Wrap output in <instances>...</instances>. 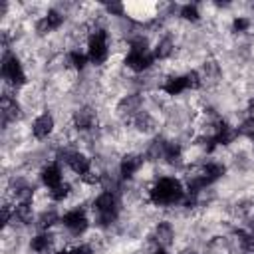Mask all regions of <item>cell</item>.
I'll return each mask as SVG.
<instances>
[{
    "instance_id": "cell-3",
    "label": "cell",
    "mask_w": 254,
    "mask_h": 254,
    "mask_svg": "<svg viewBox=\"0 0 254 254\" xmlns=\"http://www.w3.org/2000/svg\"><path fill=\"white\" fill-rule=\"evenodd\" d=\"M85 46H87L85 54H87L91 65H103V64L109 60L111 48H109V34H107L105 28L89 30Z\"/></svg>"
},
{
    "instance_id": "cell-12",
    "label": "cell",
    "mask_w": 254,
    "mask_h": 254,
    "mask_svg": "<svg viewBox=\"0 0 254 254\" xmlns=\"http://www.w3.org/2000/svg\"><path fill=\"white\" fill-rule=\"evenodd\" d=\"M117 115L125 117L127 121H131L139 111H143V95L139 91L135 93H127L117 101Z\"/></svg>"
},
{
    "instance_id": "cell-5",
    "label": "cell",
    "mask_w": 254,
    "mask_h": 254,
    "mask_svg": "<svg viewBox=\"0 0 254 254\" xmlns=\"http://www.w3.org/2000/svg\"><path fill=\"white\" fill-rule=\"evenodd\" d=\"M89 216H87V210L81 208V206H73L69 210H65L62 214V226L71 234V236H83L89 228Z\"/></svg>"
},
{
    "instance_id": "cell-2",
    "label": "cell",
    "mask_w": 254,
    "mask_h": 254,
    "mask_svg": "<svg viewBox=\"0 0 254 254\" xmlns=\"http://www.w3.org/2000/svg\"><path fill=\"white\" fill-rule=\"evenodd\" d=\"M91 210H93L95 226H99V228H109V226L115 224L117 218H119V210H121L119 194L113 192V190H101V192L93 198Z\"/></svg>"
},
{
    "instance_id": "cell-7",
    "label": "cell",
    "mask_w": 254,
    "mask_h": 254,
    "mask_svg": "<svg viewBox=\"0 0 254 254\" xmlns=\"http://www.w3.org/2000/svg\"><path fill=\"white\" fill-rule=\"evenodd\" d=\"M64 22H65L64 12H60L58 8H48V12L36 20L34 30H36L38 36H48V34L60 30L64 26Z\"/></svg>"
},
{
    "instance_id": "cell-1",
    "label": "cell",
    "mask_w": 254,
    "mask_h": 254,
    "mask_svg": "<svg viewBox=\"0 0 254 254\" xmlns=\"http://www.w3.org/2000/svg\"><path fill=\"white\" fill-rule=\"evenodd\" d=\"M185 183L177 177H159L147 190V200L157 208L181 206L185 198Z\"/></svg>"
},
{
    "instance_id": "cell-8",
    "label": "cell",
    "mask_w": 254,
    "mask_h": 254,
    "mask_svg": "<svg viewBox=\"0 0 254 254\" xmlns=\"http://www.w3.org/2000/svg\"><path fill=\"white\" fill-rule=\"evenodd\" d=\"M56 131V119L50 111H42L34 117V121L30 123V133L36 141H46L54 135Z\"/></svg>"
},
{
    "instance_id": "cell-22",
    "label": "cell",
    "mask_w": 254,
    "mask_h": 254,
    "mask_svg": "<svg viewBox=\"0 0 254 254\" xmlns=\"http://www.w3.org/2000/svg\"><path fill=\"white\" fill-rule=\"evenodd\" d=\"M236 131H238L240 137L254 139V117H244V119L236 125Z\"/></svg>"
},
{
    "instance_id": "cell-24",
    "label": "cell",
    "mask_w": 254,
    "mask_h": 254,
    "mask_svg": "<svg viewBox=\"0 0 254 254\" xmlns=\"http://www.w3.org/2000/svg\"><path fill=\"white\" fill-rule=\"evenodd\" d=\"M252 147H254V139H252Z\"/></svg>"
},
{
    "instance_id": "cell-20",
    "label": "cell",
    "mask_w": 254,
    "mask_h": 254,
    "mask_svg": "<svg viewBox=\"0 0 254 254\" xmlns=\"http://www.w3.org/2000/svg\"><path fill=\"white\" fill-rule=\"evenodd\" d=\"M71 194H73V187H71L69 183H64V185H60V187L54 189V190H48V196H50V200H54V202H64V200H67Z\"/></svg>"
},
{
    "instance_id": "cell-11",
    "label": "cell",
    "mask_w": 254,
    "mask_h": 254,
    "mask_svg": "<svg viewBox=\"0 0 254 254\" xmlns=\"http://www.w3.org/2000/svg\"><path fill=\"white\" fill-rule=\"evenodd\" d=\"M95 125H97V113H95L93 107L83 105V107H79V109L73 111V115H71V127L75 131L89 133V131L95 129Z\"/></svg>"
},
{
    "instance_id": "cell-18",
    "label": "cell",
    "mask_w": 254,
    "mask_h": 254,
    "mask_svg": "<svg viewBox=\"0 0 254 254\" xmlns=\"http://www.w3.org/2000/svg\"><path fill=\"white\" fill-rule=\"evenodd\" d=\"M175 54V40L171 36H161L153 46V56L157 62H165Z\"/></svg>"
},
{
    "instance_id": "cell-9",
    "label": "cell",
    "mask_w": 254,
    "mask_h": 254,
    "mask_svg": "<svg viewBox=\"0 0 254 254\" xmlns=\"http://www.w3.org/2000/svg\"><path fill=\"white\" fill-rule=\"evenodd\" d=\"M145 165V155L141 153H135V151H129L125 153L121 159H119V165H117V173L123 181H131Z\"/></svg>"
},
{
    "instance_id": "cell-4",
    "label": "cell",
    "mask_w": 254,
    "mask_h": 254,
    "mask_svg": "<svg viewBox=\"0 0 254 254\" xmlns=\"http://www.w3.org/2000/svg\"><path fill=\"white\" fill-rule=\"evenodd\" d=\"M0 73H2V79L6 85L14 87V89H20L22 85H26V71H24V65L20 62V58L14 54V52H4L2 54V64H0Z\"/></svg>"
},
{
    "instance_id": "cell-23",
    "label": "cell",
    "mask_w": 254,
    "mask_h": 254,
    "mask_svg": "<svg viewBox=\"0 0 254 254\" xmlns=\"http://www.w3.org/2000/svg\"><path fill=\"white\" fill-rule=\"evenodd\" d=\"M250 26H252V20L246 18V16H236L232 20V32L234 34H244V32L250 30Z\"/></svg>"
},
{
    "instance_id": "cell-6",
    "label": "cell",
    "mask_w": 254,
    "mask_h": 254,
    "mask_svg": "<svg viewBox=\"0 0 254 254\" xmlns=\"http://www.w3.org/2000/svg\"><path fill=\"white\" fill-rule=\"evenodd\" d=\"M155 56L153 50L149 52H137V50H127L125 58H123V65L127 69H131L133 73H145L155 65Z\"/></svg>"
},
{
    "instance_id": "cell-15",
    "label": "cell",
    "mask_w": 254,
    "mask_h": 254,
    "mask_svg": "<svg viewBox=\"0 0 254 254\" xmlns=\"http://www.w3.org/2000/svg\"><path fill=\"white\" fill-rule=\"evenodd\" d=\"M161 91H163L165 95H169V97H177V95L189 91L185 73H183V75H179V73H171V75H167V77L163 79V83H161Z\"/></svg>"
},
{
    "instance_id": "cell-14",
    "label": "cell",
    "mask_w": 254,
    "mask_h": 254,
    "mask_svg": "<svg viewBox=\"0 0 254 254\" xmlns=\"http://www.w3.org/2000/svg\"><path fill=\"white\" fill-rule=\"evenodd\" d=\"M173 242H175V228H173V224H171L169 220H159V222L153 226L151 244L169 248Z\"/></svg>"
},
{
    "instance_id": "cell-16",
    "label": "cell",
    "mask_w": 254,
    "mask_h": 254,
    "mask_svg": "<svg viewBox=\"0 0 254 254\" xmlns=\"http://www.w3.org/2000/svg\"><path fill=\"white\" fill-rule=\"evenodd\" d=\"M198 173H200L202 179L208 183V187H212L216 181H220V179L226 175V167H224V163H220V161H208V163H204V165L198 167Z\"/></svg>"
},
{
    "instance_id": "cell-21",
    "label": "cell",
    "mask_w": 254,
    "mask_h": 254,
    "mask_svg": "<svg viewBox=\"0 0 254 254\" xmlns=\"http://www.w3.org/2000/svg\"><path fill=\"white\" fill-rule=\"evenodd\" d=\"M179 16L185 20V22H198L200 20V12H198V6L196 4H183L181 10H179Z\"/></svg>"
},
{
    "instance_id": "cell-17",
    "label": "cell",
    "mask_w": 254,
    "mask_h": 254,
    "mask_svg": "<svg viewBox=\"0 0 254 254\" xmlns=\"http://www.w3.org/2000/svg\"><path fill=\"white\" fill-rule=\"evenodd\" d=\"M129 123L133 125V129H135L137 133H143V135L153 133V131H155V127H157V121H155L153 113H151V111H147V109L139 111V113H137Z\"/></svg>"
},
{
    "instance_id": "cell-19",
    "label": "cell",
    "mask_w": 254,
    "mask_h": 254,
    "mask_svg": "<svg viewBox=\"0 0 254 254\" xmlns=\"http://www.w3.org/2000/svg\"><path fill=\"white\" fill-rule=\"evenodd\" d=\"M65 64H67L71 69H75V71H83V69L87 67V64H89V58H87L85 52L69 50V52L65 54Z\"/></svg>"
},
{
    "instance_id": "cell-13",
    "label": "cell",
    "mask_w": 254,
    "mask_h": 254,
    "mask_svg": "<svg viewBox=\"0 0 254 254\" xmlns=\"http://www.w3.org/2000/svg\"><path fill=\"white\" fill-rule=\"evenodd\" d=\"M30 250L34 254H54L56 252V236L52 230H42L30 238Z\"/></svg>"
},
{
    "instance_id": "cell-10",
    "label": "cell",
    "mask_w": 254,
    "mask_h": 254,
    "mask_svg": "<svg viewBox=\"0 0 254 254\" xmlns=\"http://www.w3.org/2000/svg\"><path fill=\"white\" fill-rule=\"evenodd\" d=\"M40 183L46 190H54L58 189L60 185H64V169H62V163L60 161H52V163H46L42 169H40Z\"/></svg>"
}]
</instances>
